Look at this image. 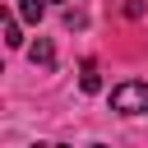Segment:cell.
<instances>
[{
    "instance_id": "6da1fadb",
    "label": "cell",
    "mask_w": 148,
    "mask_h": 148,
    "mask_svg": "<svg viewBox=\"0 0 148 148\" xmlns=\"http://www.w3.org/2000/svg\"><path fill=\"white\" fill-rule=\"evenodd\" d=\"M111 111H120V116H143V111H148V83H139V79L116 83V88H111Z\"/></svg>"
},
{
    "instance_id": "7a4b0ae2",
    "label": "cell",
    "mask_w": 148,
    "mask_h": 148,
    "mask_svg": "<svg viewBox=\"0 0 148 148\" xmlns=\"http://www.w3.org/2000/svg\"><path fill=\"white\" fill-rule=\"evenodd\" d=\"M28 56H32V65H42V69H51V65H56V46H51L46 37H37V42L28 46Z\"/></svg>"
},
{
    "instance_id": "3957f363",
    "label": "cell",
    "mask_w": 148,
    "mask_h": 148,
    "mask_svg": "<svg viewBox=\"0 0 148 148\" xmlns=\"http://www.w3.org/2000/svg\"><path fill=\"white\" fill-rule=\"evenodd\" d=\"M79 88H83V92H97V88H102V74H97L92 60H83V69H79Z\"/></svg>"
},
{
    "instance_id": "277c9868",
    "label": "cell",
    "mask_w": 148,
    "mask_h": 148,
    "mask_svg": "<svg viewBox=\"0 0 148 148\" xmlns=\"http://www.w3.org/2000/svg\"><path fill=\"white\" fill-rule=\"evenodd\" d=\"M42 14H46V0H18V18L23 23H42Z\"/></svg>"
},
{
    "instance_id": "5b68a950",
    "label": "cell",
    "mask_w": 148,
    "mask_h": 148,
    "mask_svg": "<svg viewBox=\"0 0 148 148\" xmlns=\"http://www.w3.org/2000/svg\"><path fill=\"white\" fill-rule=\"evenodd\" d=\"M5 42H9V46L23 42V37H18V14H14V9H5Z\"/></svg>"
},
{
    "instance_id": "8992f818",
    "label": "cell",
    "mask_w": 148,
    "mask_h": 148,
    "mask_svg": "<svg viewBox=\"0 0 148 148\" xmlns=\"http://www.w3.org/2000/svg\"><path fill=\"white\" fill-rule=\"evenodd\" d=\"M125 14H130V18H139V14H143V0H125Z\"/></svg>"
},
{
    "instance_id": "52a82bcc",
    "label": "cell",
    "mask_w": 148,
    "mask_h": 148,
    "mask_svg": "<svg viewBox=\"0 0 148 148\" xmlns=\"http://www.w3.org/2000/svg\"><path fill=\"white\" fill-rule=\"evenodd\" d=\"M51 148H69V143H51Z\"/></svg>"
},
{
    "instance_id": "ba28073f",
    "label": "cell",
    "mask_w": 148,
    "mask_h": 148,
    "mask_svg": "<svg viewBox=\"0 0 148 148\" xmlns=\"http://www.w3.org/2000/svg\"><path fill=\"white\" fill-rule=\"evenodd\" d=\"M92 148H106V143H92Z\"/></svg>"
},
{
    "instance_id": "9c48e42d",
    "label": "cell",
    "mask_w": 148,
    "mask_h": 148,
    "mask_svg": "<svg viewBox=\"0 0 148 148\" xmlns=\"http://www.w3.org/2000/svg\"><path fill=\"white\" fill-rule=\"evenodd\" d=\"M56 5H69V0H56Z\"/></svg>"
},
{
    "instance_id": "30bf717a",
    "label": "cell",
    "mask_w": 148,
    "mask_h": 148,
    "mask_svg": "<svg viewBox=\"0 0 148 148\" xmlns=\"http://www.w3.org/2000/svg\"><path fill=\"white\" fill-rule=\"evenodd\" d=\"M37 148H42V143H37Z\"/></svg>"
}]
</instances>
